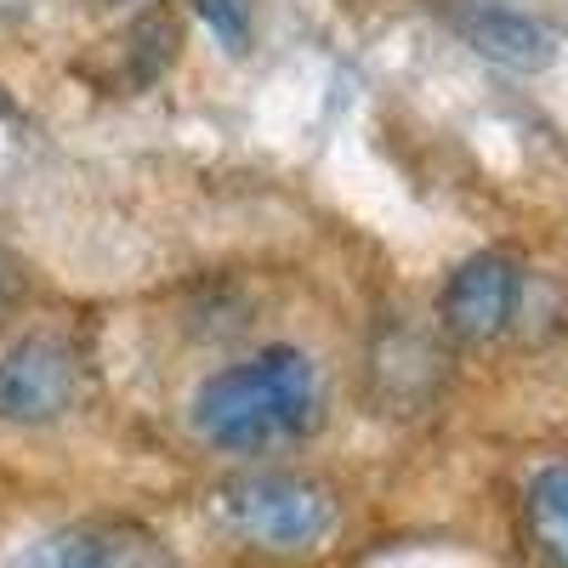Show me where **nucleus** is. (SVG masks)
Listing matches in <instances>:
<instances>
[{"instance_id":"5","label":"nucleus","mask_w":568,"mask_h":568,"mask_svg":"<svg viewBox=\"0 0 568 568\" xmlns=\"http://www.w3.org/2000/svg\"><path fill=\"white\" fill-rule=\"evenodd\" d=\"M12 568H171V551L131 524H74L40 535Z\"/></svg>"},{"instance_id":"8","label":"nucleus","mask_w":568,"mask_h":568,"mask_svg":"<svg viewBox=\"0 0 568 568\" xmlns=\"http://www.w3.org/2000/svg\"><path fill=\"white\" fill-rule=\"evenodd\" d=\"M524 511H529V535L546 551V562L568 568V460L535 471L529 495H524Z\"/></svg>"},{"instance_id":"4","label":"nucleus","mask_w":568,"mask_h":568,"mask_svg":"<svg viewBox=\"0 0 568 568\" xmlns=\"http://www.w3.org/2000/svg\"><path fill=\"white\" fill-rule=\"evenodd\" d=\"M517 296H524V267L506 251H478L449 273L438 318L455 342H495L517 318Z\"/></svg>"},{"instance_id":"2","label":"nucleus","mask_w":568,"mask_h":568,"mask_svg":"<svg viewBox=\"0 0 568 568\" xmlns=\"http://www.w3.org/2000/svg\"><path fill=\"white\" fill-rule=\"evenodd\" d=\"M222 524L262 551H307L336 529V500L296 471H256L222 489Z\"/></svg>"},{"instance_id":"9","label":"nucleus","mask_w":568,"mask_h":568,"mask_svg":"<svg viewBox=\"0 0 568 568\" xmlns=\"http://www.w3.org/2000/svg\"><path fill=\"white\" fill-rule=\"evenodd\" d=\"M194 7H200V12H205V18H211V23L227 34V40H245V23H240V12H233L227 0H194Z\"/></svg>"},{"instance_id":"3","label":"nucleus","mask_w":568,"mask_h":568,"mask_svg":"<svg viewBox=\"0 0 568 568\" xmlns=\"http://www.w3.org/2000/svg\"><path fill=\"white\" fill-rule=\"evenodd\" d=\"M80 393V364L69 342L58 336H23L0 353V420L12 426H45L69 415Z\"/></svg>"},{"instance_id":"7","label":"nucleus","mask_w":568,"mask_h":568,"mask_svg":"<svg viewBox=\"0 0 568 568\" xmlns=\"http://www.w3.org/2000/svg\"><path fill=\"white\" fill-rule=\"evenodd\" d=\"M375 387H382V398H393L398 409H415L433 398L438 375H444V358L438 347L426 336H409V329H398V336H387L382 347H375Z\"/></svg>"},{"instance_id":"6","label":"nucleus","mask_w":568,"mask_h":568,"mask_svg":"<svg viewBox=\"0 0 568 568\" xmlns=\"http://www.w3.org/2000/svg\"><path fill=\"white\" fill-rule=\"evenodd\" d=\"M460 34H466V45L478 58H489V63H500V69H511V74H540L546 63H551V34L535 23V18H524V12H506V7H484V12H466L460 18Z\"/></svg>"},{"instance_id":"1","label":"nucleus","mask_w":568,"mask_h":568,"mask_svg":"<svg viewBox=\"0 0 568 568\" xmlns=\"http://www.w3.org/2000/svg\"><path fill=\"white\" fill-rule=\"evenodd\" d=\"M324 409L318 369L296 347H267L245 364L216 369L194 398V426L222 455H262L313 433Z\"/></svg>"}]
</instances>
